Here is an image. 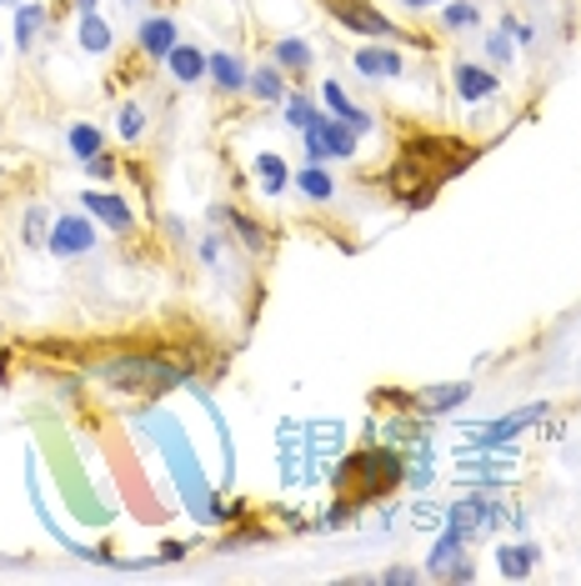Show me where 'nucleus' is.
<instances>
[{"label": "nucleus", "instance_id": "nucleus-1", "mask_svg": "<svg viewBox=\"0 0 581 586\" xmlns=\"http://www.w3.org/2000/svg\"><path fill=\"white\" fill-rule=\"evenodd\" d=\"M91 376L106 381L111 391H120V397H166V391H176L186 381V366L161 361V356H141V352H120L111 361H95Z\"/></svg>", "mask_w": 581, "mask_h": 586}, {"label": "nucleus", "instance_id": "nucleus-2", "mask_svg": "<svg viewBox=\"0 0 581 586\" xmlns=\"http://www.w3.org/2000/svg\"><path fill=\"white\" fill-rule=\"evenodd\" d=\"M336 481H341V486H357L361 502H371V496H381L386 486L402 481V461H396L392 451H361V457H351L336 471Z\"/></svg>", "mask_w": 581, "mask_h": 586}, {"label": "nucleus", "instance_id": "nucleus-3", "mask_svg": "<svg viewBox=\"0 0 581 586\" xmlns=\"http://www.w3.org/2000/svg\"><path fill=\"white\" fill-rule=\"evenodd\" d=\"M357 141H361V130L357 126H346V120H336L332 111H321L316 120L306 126V161H351L357 156Z\"/></svg>", "mask_w": 581, "mask_h": 586}, {"label": "nucleus", "instance_id": "nucleus-4", "mask_svg": "<svg viewBox=\"0 0 581 586\" xmlns=\"http://www.w3.org/2000/svg\"><path fill=\"white\" fill-rule=\"evenodd\" d=\"M321 11L332 15L336 25L357 31V36H371V41H396V36H406L402 25H396L392 15H381L371 0H321Z\"/></svg>", "mask_w": 581, "mask_h": 586}, {"label": "nucleus", "instance_id": "nucleus-5", "mask_svg": "<svg viewBox=\"0 0 581 586\" xmlns=\"http://www.w3.org/2000/svg\"><path fill=\"white\" fill-rule=\"evenodd\" d=\"M46 246H50V256H85V251L95 246V226L85 221V216H60V221L50 226Z\"/></svg>", "mask_w": 581, "mask_h": 586}, {"label": "nucleus", "instance_id": "nucleus-6", "mask_svg": "<svg viewBox=\"0 0 581 586\" xmlns=\"http://www.w3.org/2000/svg\"><path fill=\"white\" fill-rule=\"evenodd\" d=\"M451 85H456V95H462L466 106H476V101H491V95H497V71L476 66V60H462V66L451 71Z\"/></svg>", "mask_w": 581, "mask_h": 586}, {"label": "nucleus", "instance_id": "nucleus-7", "mask_svg": "<svg viewBox=\"0 0 581 586\" xmlns=\"http://www.w3.org/2000/svg\"><path fill=\"white\" fill-rule=\"evenodd\" d=\"M81 206H85V216L106 221L111 231H131V226H136V211H131V206H126L120 196H106V191H81Z\"/></svg>", "mask_w": 581, "mask_h": 586}, {"label": "nucleus", "instance_id": "nucleus-8", "mask_svg": "<svg viewBox=\"0 0 581 586\" xmlns=\"http://www.w3.org/2000/svg\"><path fill=\"white\" fill-rule=\"evenodd\" d=\"M546 416V406H522V411H511V416H501V422H487V426H472V436L481 446H501L511 441V436L522 432V426H536Z\"/></svg>", "mask_w": 581, "mask_h": 586}, {"label": "nucleus", "instance_id": "nucleus-9", "mask_svg": "<svg viewBox=\"0 0 581 586\" xmlns=\"http://www.w3.org/2000/svg\"><path fill=\"white\" fill-rule=\"evenodd\" d=\"M136 41H141V50L151 60H166L171 50L181 46V41H176V21H171V15H146L141 31H136Z\"/></svg>", "mask_w": 581, "mask_h": 586}, {"label": "nucleus", "instance_id": "nucleus-10", "mask_svg": "<svg viewBox=\"0 0 581 586\" xmlns=\"http://www.w3.org/2000/svg\"><path fill=\"white\" fill-rule=\"evenodd\" d=\"M357 71L367 76H376V81H392V76H402L406 71V60H402V50H392V46H361L357 50Z\"/></svg>", "mask_w": 581, "mask_h": 586}, {"label": "nucleus", "instance_id": "nucleus-11", "mask_svg": "<svg viewBox=\"0 0 581 586\" xmlns=\"http://www.w3.org/2000/svg\"><path fill=\"white\" fill-rule=\"evenodd\" d=\"M206 71H211V81L221 85L225 95L246 91V81H251V71H246V66H241L236 56H231V50H211V56H206Z\"/></svg>", "mask_w": 581, "mask_h": 586}, {"label": "nucleus", "instance_id": "nucleus-12", "mask_svg": "<svg viewBox=\"0 0 581 586\" xmlns=\"http://www.w3.org/2000/svg\"><path fill=\"white\" fill-rule=\"evenodd\" d=\"M466 397H472V387H466V381H451V387H427V391H416L411 406H416V411H431V416H437V411L462 406Z\"/></svg>", "mask_w": 581, "mask_h": 586}, {"label": "nucleus", "instance_id": "nucleus-13", "mask_svg": "<svg viewBox=\"0 0 581 586\" xmlns=\"http://www.w3.org/2000/svg\"><path fill=\"white\" fill-rule=\"evenodd\" d=\"M321 101L332 106V116H336V120H346V126H357L361 136H367V130L376 126V120H371L367 111H361V106H351V101H346V91H341V85H336V81H326V85H321Z\"/></svg>", "mask_w": 581, "mask_h": 586}, {"label": "nucleus", "instance_id": "nucleus-14", "mask_svg": "<svg viewBox=\"0 0 581 586\" xmlns=\"http://www.w3.org/2000/svg\"><path fill=\"white\" fill-rule=\"evenodd\" d=\"M462 556H466V537H462V531H456V527H446V537H441V541H437V551H431L427 572L446 582V576H451V566L462 562Z\"/></svg>", "mask_w": 581, "mask_h": 586}, {"label": "nucleus", "instance_id": "nucleus-15", "mask_svg": "<svg viewBox=\"0 0 581 586\" xmlns=\"http://www.w3.org/2000/svg\"><path fill=\"white\" fill-rule=\"evenodd\" d=\"M166 66H171V76H176L181 85H196L206 76V50H196V46H176L166 56Z\"/></svg>", "mask_w": 581, "mask_h": 586}, {"label": "nucleus", "instance_id": "nucleus-16", "mask_svg": "<svg viewBox=\"0 0 581 586\" xmlns=\"http://www.w3.org/2000/svg\"><path fill=\"white\" fill-rule=\"evenodd\" d=\"M497 566H501V576H532V566H536V547L532 541H511V547H501L497 551Z\"/></svg>", "mask_w": 581, "mask_h": 586}, {"label": "nucleus", "instance_id": "nucleus-17", "mask_svg": "<svg viewBox=\"0 0 581 586\" xmlns=\"http://www.w3.org/2000/svg\"><path fill=\"white\" fill-rule=\"evenodd\" d=\"M256 176H262V191H266V196H281V191L291 186V165H286L281 156L262 151V156H256Z\"/></svg>", "mask_w": 581, "mask_h": 586}, {"label": "nucleus", "instance_id": "nucleus-18", "mask_svg": "<svg viewBox=\"0 0 581 586\" xmlns=\"http://www.w3.org/2000/svg\"><path fill=\"white\" fill-rule=\"evenodd\" d=\"M46 21H50L46 5H21V15H15V46H21V50L36 46L40 31H46Z\"/></svg>", "mask_w": 581, "mask_h": 586}, {"label": "nucleus", "instance_id": "nucleus-19", "mask_svg": "<svg viewBox=\"0 0 581 586\" xmlns=\"http://www.w3.org/2000/svg\"><path fill=\"white\" fill-rule=\"evenodd\" d=\"M246 91L256 95V101H286V71L281 66H262V71H251Z\"/></svg>", "mask_w": 581, "mask_h": 586}, {"label": "nucleus", "instance_id": "nucleus-20", "mask_svg": "<svg viewBox=\"0 0 581 586\" xmlns=\"http://www.w3.org/2000/svg\"><path fill=\"white\" fill-rule=\"evenodd\" d=\"M271 56H276V66H281V71H311V60H316V56H311L306 41H297V36L276 41Z\"/></svg>", "mask_w": 581, "mask_h": 586}, {"label": "nucleus", "instance_id": "nucleus-21", "mask_svg": "<svg viewBox=\"0 0 581 586\" xmlns=\"http://www.w3.org/2000/svg\"><path fill=\"white\" fill-rule=\"evenodd\" d=\"M297 186H301V196H311V200H332L336 196V181H332V171H321L316 161L306 165L297 176Z\"/></svg>", "mask_w": 581, "mask_h": 586}, {"label": "nucleus", "instance_id": "nucleus-22", "mask_svg": "<svg viewBox=\"0 0 581 586\" xmlns=\"http://www.w3.org/2000/svg\"><path fill=\"white\" fill-rule=\"evenodd\" d=\"M81 46L91 50V56H106V50H111V25L101 21L95 11L81 15Z\"/></svg>", "mask_w": 581, "mask_h": 586}, {"label": "nucleus", "instance_id": "nucleus-23", "mask_svg": "<svg viewBox=\"0 0 581 586\" xmlns=\"http://www.w3.org/2000/svg\"><path fill=\"white\" fill-rule=\"evenodd\" d=\"M476 21H481V11H476L472 0H451V5H441V25H446V31H472Z\"/></svg>", "mask_w": 581, "mask_h": 586}, {"label": "nucleus", "instance_id": "nucleus-24", "mask_svg": "<svg viewBox=\"0 0 581 586\" xmlns=\"http://www.w3.org/2000/svg\"><path fill=\"white\" fill-rule=\"evenodd\" d=\"M66 141H71V151L81 156V161H91V156H101V146H106V141H101V130H95V126H85V120H81V126H71V130H66Z\"/></svg>", "mask_w": 581, "mask_h": 586}, {"label": "nucleus", "instance_id": "nucleus-25", "mask_svg": "<svg viewBox=\"0 0 581 586\" xmlns=\"http://www.w3.org/2000/svg\"><path fill=\"white\" fill-rule=\"evenodd\" d=\"M316 116H321V111H316V106H311L306 95H286V126H297V130H306V126H311V120H316Z\"/></svg>", "mask_w": 581, "mask_h": 586}, {"label": "nucleus", "instance_id": "nucleus-26", "mask_svg": "<svg viewBox=\"0 0 581 586\" xmlns=\"http://www.w3.org/2000/svg\"><path fill=\"white\" fill-rule=\"evenodd\" d=\"M225 221L236 226V235H241V246H251V251H262L266 246V235H262V226L256 221H246V216H236V211H221Z\"/></svg>", "mask_w": 581, "mask_h": 586}, {"label": "nucleus", "instance_id": "nucleus-27", "mask_svg": "<svg viewBox=\"0 0 581 586\" xmlns=\"http://www.w3.org/2000/svg\"><path fill=\"white\" fill-rule=\"evenodd\" d=\"M116 126H120V136H126V141H136V136H141L146 130V116H141V106H120V116H116Z\"/></svg>", "mask_w": 581, "mask_h": 586}, {"label": "nucleus", "instance_id": "nucleus-28", "mask_svg": "<svg viewBox=\"0 0 581 586\" xmlns=\"http://www.w3.org/2000/svg\"><path fill=\"white\" fill-rule=\"evenodd\" d=\"M511 50H516V41H511V36H501V31H491V41H487V56L497 60V66H507V60H511Z\"/></svg>", "mask_w": 581, "mask_h": 586}, {"label": "nucleus", "instance_id": "nucleus-29", "mask_svg": "<svg viewBox=\"0 0 581 586\" xmlns=\"http://www.w3.org/2000/svg\"><path fill=\"white\" fill-rule=\"evenodd\" d=\"M25 241H31V246H40V241H46V211H40V206L25 216Z\"/></svg>", "mask_w": 581, "mask_h": 586}, {"label": "nucleus", "instance_id": "nucleus-30", "mask_svg": "<svg viewBox=\"0 0 581 586\" xmlns=\"http://www.w3.org/2000/svg\"><path fill=\"white\" fill-rule=\"evenodd\" d=\"M381 582L386 586H411V582H421V572H416V566H392V572H381Z\"/></svg>", "mask_w": 581, "mask_h": 586}, {"label": "nucleus", "instance_id": "nucleus-31", "mask_svg": "<svg viewBox=\"0 0 581 586\" xmlns=\"http://www.w3.org/2000/svg\"><path fill=\"white\" fill-rule=\"evenodd\" d=\"M507 31H511V41H516V46H532V41H536V31L526 21H507Z\"/></svg>", "mask_w": 581, "mask_h": 586}, {"label": "nucleus", "instance_id": "nucleus-32", "mask_svg": "<svg viewBox=\"0 0 581 586\" xmlns=\"http://www.w3.org/2000/svg\"><path fill=\"white\" fill-rule=\"evenodd\" d=\"M91 176H116V161H111V156H91Z\"/></svg>", "mask_w": 581, "mask_h": 586}, {"label": "nucleus", "instance_id": "nucleus-33", "mask_svg": "<svg viewBox=\"0 0 581 586\" xmlns=\"http://www.w3.org/2000/svg\"><path fill=\"white\" fill-rule=\"evenodd\" d=\"M402 5H411V11H431V5H441V0H402Z\"/></svg>", "mask_w": 581, "mask_h": 586}, {"label": "nucleus", "instance_id": "nucleus-34", "mask_svg": "<svg viewBox=\"0 0 581 586\" xmlns=\"http://www.w3.org/2000/svg\"><path fill=\"white\" fill-rule=\"evenodd\" d=\"M75 11H81V15H85V11H95V0H75Z\"/></svg>", "mask_w": 581, "mask_h": 586}, {"label": "nucleus", "instance_id": "nucleus-35", "mask_svg": "<svg viewBox=\"0 0 581 586\" xmlns=\"http://www.w3.org/2000/svg\"><path fill=\"white\" fill-rule=\"evenodd\" d=\"M0 5H5V0H0ZM11 5H15V0H11Z\"/></svg>", "mask_w": 581, "mask_h": 586}]
</instances>
